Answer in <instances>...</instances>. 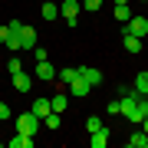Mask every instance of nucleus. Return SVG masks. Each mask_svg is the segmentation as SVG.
<instances>
[{
  "instance_id": "f257e3e1",
  "label": "nucleus",
  "mask_w": 148,
  "mask_h": 148,
  "mask_svg": "<svg viewBox=\"0 0 148 148\" xmlns=\"http://www.w3.org/2000/svg\"><path fill=\"white\" fill-rule=\"evenodd\" d=\"M40 125H43V122L33 115V112H23V115L16 119V128H20V135H36V132H40Z\"/></svg>"
},
{
  "instance_id": "f03ea898",
  "label": "nucleus",
  "mask_w": 148,
  "mask_h": 148,
  "mask_svg": "<svg viewBox=\"0 0 148 148\" xmlns=\"http://www.w3.org/2000/svg\"><path fill=\"white\" fill-rule=\"evenodd\" d=\"M59 16H66L69 27H76L79 23V0H63L59 3Z\"/></svg>"
},
{
  "instance_id": "7ed1b4c3",
  "label": "nucleus",
  "mask_w": 148,
  "mask_h": 148,
  "mask_svg": "<svg viewBox=\"0 0 148 148\" xmlns=\"http://www.w3.org/2000/svg\"><path fill=\"white\" fill-rule=\"evenodd\" d=\"M66 89H69V95H76V99H86V95H89V89H92V86H89V82H86V79H82V76H79V73H76V79H73V82H69V86H66Z\"/></svg>"
},
{
  "instance_id": "20e7f679",
  "label": "nucleus",
  "mask_w": 148,
  "mask_h": 148,
  "mask_svg": "<svg viewBox=\"0 0 148 148\" xmlns=\"http://www.w3.org/2000/svg\"><path fill=\"white\" fill-rule=\"evenodd\" d=\"M16 33H20V43H23V49H36V46H40V40H36V30H33V27H27V23H23V27L16 30Z\"/></svg>"
},
{
  "instance_id": "39448f33",
  "label": "nucleus",
  "mask_w": 148,
  "mask_h": 148,
  "mask_svg": "<svg viewBox=\"0 0 148 148\" xmlns=\"http://www.w3.org/2000/svg\"><path fill=\"white\" fill-rule=\"evenodd\" d=\"M125 33H132V36H145V33H148V20H145V16H132V20L125 23Z\"/></svg>"
},
{
  "instance_id": "423d86ee",
  "label": "nucleus",
  "mask_w": 148,
  "mask_h": 148,
  "mask_svg": "<svg viewBox=\"0 0 148 148\" xmlns=\"http://www.w3.org/2000/svg\"><path fill=\"white\" fill-rule=\"evenodd\" d=\"M36 79H43V82H53L56 79V69H53L49 59H40V63H36Z\"/></svg>"
},
{
  "instance_id": "0eeeda50",
  "label": "nucleus",
  "mask_w": 148,
  "mask_h": 148,
  "mask_svg": "<svg viewBox=\"0 0 148 148\" xmlns=\"http://www.w3.org/2000/svg\"><path fill=\"white\" fill-rule=\"evenodd\" d=\"M13 89H16V92H30V89H33V76L23 73V69L13 73Z\"/></svg>"
},
{
  "instance_id": "6e6552de",
  "label": "nucleus",
  "mask_w": 148,
  "mask_h": 148,
  "mask_svg": "<svg viewBox=\"0 0 148 148\" xmlns=\"http://www.w3.org/2000/svg\"><path fill=\"white\" fill-rule=\"evenodd\" d=\"M30 112H33V115H36V119L43 122V119L49 115V112H53V106H49V99H33V106H30Z\"/></svg>"
},
{
  "instance_id": "1a4fd4ad",
  "label": "nucleus",
  "mask_w": 148,
  "mask_h": 148,
  "mask_svg": "<svg viewBox=\"0 0 148 148\" xmlns=\"http://www.w3.org/2000/svg\"><path fill=\"white\" fill-rule=\"evenodd\" d=\"M79 76H82L89 86H99V82H102V73H99V69H92V66H79Z\"/></svg>"
},
{
  "instance_id": "9d476101",
  "label": "nucleus",
  "mask_w": 148,
  "mask_h": 148,
  "mask_svg": "<svg viewBox=\"0 0 148 148\" xmlns=\"http://www.w3.org/2000/svg\"><path fill=\"white\" fill-rule=\"evenodd\" d=\"M89 145H92V148H106V145H109V128L102 125L99 132H92V135H89Z\"/></svg>"
},
{
  "instance_id": "9b49d317",
  "label": "nucleus",
  "mask_w": 148,
  "mask_h": 148,
  "mask_svg": "<svg viewBox=\"0 0 148 148\" xmlns=\"http://www.w3.org/2000/svg\"><path fill=\"white\" fill-rule=\"evenodd\" d=\"M122 43H125V49H128L132 56L142 53V36H132V33H125V36H122Z\"/></svg>"
},
{
  "instance_id": "f8f14e48",
  "label": "nucleus",
  "mask_w": 148,
  "mask_h": 148,
  "mask_svg": "<svg viewBox=\"0 0 148 148\" xmlns=\"http://www.w3.org/2000/svg\"><path fill=\"white\" fill-rule=\"evenodd\" d=\"M49 106H53V112H66V106H69V95L59 89V92H53V99H49Z\"/></svg>"
},
{
  "instance_id": "ddd939ff",
  "label": "nucleus",
  "mask_w": 148,
  "mask_h": 148,
  "mask_svg": "<svg viewBox=\"0 0 148 148\" xmlns=\"http://www.w3.org/2000/svg\"><path fill=\"white\" fill-rule=\"evenodd\" d=\"M132 89H135L138 95H148V73H138V76H135V82H132Z\"/></svg>"
},
{
  "instance_id": "4468645a",
  "label": "nucleus",
  "mask_w": 148,
  "mask_h": 148,
  "mask_svg": "<svg viewBox=\"0 0 148 148\" xmlns=\"http://www.w3.org/2000/svg\"><path fill=\"white\" fill-rule=\"evenodd\" d=\"M40 13H43V20L53 23L56 16H59V7H56V3H43V7H40Z\"/></svg>"
},
{
  "instance_id": "2eb2a0df",
  "label": "nucleus",
  "mask_w": 148,
  "mask_h": 148,
  "mask_svg": "<svg viewBox=\"0 0 148 148\" xmlns=\"http://www.w3.org/2000/svg\"><path fill=\"white\" fill-rule=\"evenodd\" d=\"M3 46L10 49V53H16V49H23V43H20V33H13V30H10V36L3 40Z\"/></svg>"
},
{
  "instance_id": "dca6fc26",
  "label": "nucleus",
  "mask_w": 148,
  "mask_h": 148,
  "mask_svg": "<svg viewBox=\"0 0 148 148\" xmlns=\"http://www.w3.org/2000/svg\"><path fill=\"white\" fill-rule=\"evenodd\" d=\"M10 148H33V135H16V138H10Z\"/></svg>"
},
{
  "instance_id": "f3484780",
  "label": "nucleus",
  "mask_w": 148,
  "mask_h": 148,
  "mask_svg": "<svg viewBox=\"0 0 148 148\" xmlns=\"http://www.w3.org/2000/svg\"><path fill=\"white\" fill-rule=\"evenodd\" d=\"M43 125H46V128H49V132H56V128H59V125H63V119H59V112H49V115H46V119H43Z\"/></svg>"
},
{
  "instance_id": "a211bd4d",
  "label": "nucleus",
  "mask_w": 148,
  "mask_h": 148,
  "mask_svg": "<svg viewBox=\"0 0 148 148\" xmlns=\"http://www.w3.org/2000/svg\"><path fill=\"white\" fill-rule=\"evenodd\" d=\"M115 20H122V23L132 20V10H128V3H115Z\"/></svg>"
},
{
  "instance_id": "6ab92c4d",
  "label": "nucleus",
  "mask_w": 148,
  "mask_h": 148,
  "mask_svg": "<svg viewBox=\"0 0 148 148\" xmlns=\"http://www.w3.org/2000/svg\"><path fill=\"white\" fill-rule=\"evenodd\" d=\"M145 142H148V132H135L128 138V148H145Z\"/></svg>"
},
{
  "instance_id": "aec40b11",
  "label": "nucleus",
  "mask_w": 148,
  "mask_h": 148,
  "mask_svg": "<svg viewBox=\"0 0 148 148\" xmlns=\"http://www.w3.org/2000/svg\"><path fill=\"white\" fill-rule=\"evenodd\" d=\"M76 73H79V69H73V66H69V69H59V73H56V79L69 86V82H73V79H76Z\"/></svg>"
},
{
  "instance_id": "412c9836",
  "label": "nucleus",
  "mask_w": 148,
  "mask_h": 148,
  "mask_svg": "<svg viewBox=\"0 0 148 148\" xmlns=\"http://www.w3.org/2000/svg\"><path fill=\"white\" fill-rule=\"evenodd\" d=\"M99 128H102V119H99V115H89V119H86V132H89V135L99 132Z\"/></svg>"
},
{
  "instance_id": "4be33fe9",
  "label": "nucleus",
  "mask_w": 148,
  "mask_h": 148,
  "mask_svg": "<svg viewBox=\"0 0 148 148\" xmlns=\"http://www.w3.org/2000/svg\"><path fill=\"white\" fill-rule=\"evenodd\" d=\"M20 69H23V59H7V73H20Z\"/></svg>"
},
{
  "instance_id": "5701e85b",
  "label": "nucleus",
  "mask_w": 148,
  "mask_h": 148,
  "mask_svg": "<svg viewBox=\"0 0 148 148\" xmlns=\"http://www.w3.org/2000/svg\"><path fill=\"white\" fill-rule=\"evenodd\" d=\"M106 115H122V106H119V99H112L109 106H106Z\"/></svg>"
},
{
  "instance_id": "b1692460",
  "label": "nucleus",
  "mask_w": 148,
  "mask_h": 148,
  "mask_svg": "<svg viewBox=\"0 0 148 148\" xmlns=\"http://www.w3.org/2000/svg\"><path fill=\"white\" fill-rule=\"evenodd\" d=\"M82 7H86V10H92V13H95V10L102 7V0H82Z\"/></svg>"
},
{
  "instance_id": "393cba45",
  "label": "nucleus",
  "mask_w": 148,
  "mask_h": 148,
  "mask_svg": "<svg viewBox=\"0 0 148 148\" xmlns=\"http://www.w3.org/2000/svg\"><path fill=\"white\" fill-rule=\"evenodd\" d=\"M10 119V106H7V102H0V122H7Z\"/></svg>"
},
{
  "instance_id": "a878e982",
  "label": "nucleus",
  "mask_w": 148,
  "mask_h": 148,
  "mask_svg": "<svg viewBox=\"0 0 148 148\" xmlns=\"http://www.w3.org/2000/svg\"><path fill=\"white\" fill-rule=\"evenodd\" d=\"M33 56H36V63H40V59H49V56H46V49H43V46H36V49H33Z\"/></svg>"
},
{
  "instance_id": "bb28decb",
  "label": "nucleus",
  "mask_w": 148,
  "mask_h": 148,
  "mask_svg": "<svg viewBox=\"0 0 148 148\" xmlns=\"http://www.w3.org/2000/svg\"><path fill=\"white\" fill-rule=\"evenodd\" d=\"M7 36H10V27H7V23H0V43H3Z\"/></svg>"
},
{
  "instance_id": "cd10ccee",
  "label": "nucleus",
  "mask_w": 148,
  "mask_h": 148,
  "mask_svg": "<svg viewBox=\"0 0 148 148\" xmlns=\"http://www.w3.org/2000/svg\"><path fill=\"white\" fill-rule=\"evenodd\" d=\"M115 3H128V0H115Z\"/></svg>"
},
{
  "instance_id": "c85d7f7f",
  "label": "nucleus",
  "mask_w": 148,
  "mask_h": 148,
  "mask_svg": "<svg viewBox=\"0 0 148 148\" xmlns=\"http://www.w3.org/2000/svg\"><path fill=\"white\" fill-rule=\"evenodd\" d=\"M0 145H3V138H0Z\"/></svg>"
},
{
  "instance_id": "c756f323",
  "label": "nucleus",
  "mask_w": 148,
  "mask_h": 148,
  "mask_svg": "<svg viewBox=\"0 0 148 148\" xmlns=\"http://www.w3.org/2000/svg\"><path fill=\"white\" fill-rule=\"evenodd\" d=\"M142 3H148V0H142Z\"/></svg>"
}]
</instances>
